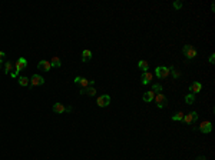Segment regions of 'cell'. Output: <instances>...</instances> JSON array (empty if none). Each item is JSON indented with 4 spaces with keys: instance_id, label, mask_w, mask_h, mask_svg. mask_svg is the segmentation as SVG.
Wrapping results in <instances>:
<instances>
[{
    "instance_id": "obj_1",
    "label": "cell",
    "mask_w": 215,
    "mask_h": 160,
    "mask_svg": "<svg viewBox=\"0 0 215 160\" xmlns=\"http://www.w3.org/2000/svg\"><path fill=\"white\" fill-rule=\"evenodd\" d=\"M182 53H184V56L186 57V59H195L197 57V55H198V52L195 50V49L192 47L191 44H185L184 46V49H182Z\"/></svg>"
},
{
    "instance_id": "obj_2",
    "label": "cell",
    "mask_w": 215,
    "mask_h": 160,
    "mask_svg": "<svg viewBox=\"0 0 215 160\" xmlns=\"http://www.w3.org/2000/svg\"><path fill=\"white\" fill-rule=\"evenodd\" d=\"M155 74H156L158 79H165L169 74V69L166 66H158L156 69H155Z\"/></svg>"
},
{
    "instance_id": "obj_3",
    "label": "cell",
    "mask_w": 215,
    "mask_h": 160,
    "mask_svg": "<svg viewBox=\"0 0 215 160\" xmlns=\"http://www.w3.org/2000/svg\"><path fill=\"white\" fill-rule=\"evenodd\" d=\"M75 83L79 84L80 89H85V87H88V86H93L95 80H88V79H85V77H76V79H75Z\"/></svg>"
},
{
    "instance_id": "obj_4",
    "label": "cell",
    "mask_w": 215,
    "mask_h": 160,
    "mask_svg": "<svg viewBox=\"0 0 215 160\" xmlns=\"http://www.w3.org/2000/svg\"><path fill=\"white\" fill-rule=\"evenodd\" d=\"M198 120V113L197 112H191L188 114H184V119L182 121H185L186 124H192L194 121H197Z\"/></svg>"
},
{
    "instance_id": "obj_5",
    "label": "cell",
    "mask_w": 215,
    "mask_h": 160,
    "mask_svg": "<svg viewBox=\"0 0 215 160\" xmlns=\"http://www.w3.org/2000/svg\"><path fill=\"white\" fill-rule=\"evenodd\" d=\"M155 100H156V106L159 107V109H164V107H166L168 106V99H166L162 93H159V95H156V96L154 97Z\"/></svg>"
},
{
    "instance_id": "obj_6",
    "label": "cell",
    "mask_w": 215,
    "mask_h": 160,
    "mask_svg": "<svg viewBox=\"0 0 215 160\" xmlns=\"http://www.w3.org/2000/svg\"><path fill=\"white\" fill-rule=\"evenodd\" d=\"M26 66H27V60H26L25 57H19L15 62V69H16L17 72H22L23 69H26Z\"/></svg>"
},
{
    "instance_id": "obj_7",
    "label": "cell",
    "mask_w": 215,
    "mask_h": 160,
    "mask_svg": "<svg viewBox=\"0 0 215 160\" xmlns=\"http://www.w3.org/2000/svg\"><path fill=\"white\" fill-rule=\"evenodd\" d=\"M43 83H45V79L42 77L40 74H33V76L30 77V83H29V84L34 87V86H40Z\"/></svg>"
},
{
    "instance_id": "obj_8",
    "label": "cell",
    "mask_w": 215,
    "mask_h": 160,
    "mask_svg": "<svg viewBox=\"0 0 215 160\" xmlns=\"http://www.w3.org/2000/svg\"><path fill=\"white\" fill-rule=\"evenodd\" d=\"M96 103H98L99 107H106V106H109V103H110V97L108 96V95H102V96L98 97Z\"/></svg>"
},
{
    "instance_id": "obj_9",
    "label": "cell",
    "mask_w": 215,
    "mask_h": 160,
    "mask_svg": "<svg viewBox=\"0 0 215 160\" xmlns=\"http://www.w3.org/2000/svg\"><path fill=\"white\" fill-rule=\"evenodd\" d=\"M211 130H212V123H211V121H204V123L199 126V132L204 133V135L211 133Z\"/></svg>"
},
{
    "instance_id": "obj_10",
    "label": "cell",
    "mask_w": 215,
    "mask_h": 160,
    "mask_svg": "<svg viewBox=\"0 0 215 160\" xmlns=\"http://www.w3.org/2000/svg\"><path fill=\"white\" fill-rule=\"evenodd\" d=\"M37 69L42 70V72H49L50 69H52V64H50V62H48V60H40L39 64H37Z\"/></svg>"
},
{
    "instance_id": "obj_11",
    "label": "cell",
    "mask_w": 215,
    "mask_h": 160,
    "mask_svg": "<svg viewBox=\"0 0 215 160\" xmlns=\"http://www.w3.org/2000/svg\"><path fill=\"white\" fill-rule=\"evenodd\" d=\"M79 93L80 95H88V96H95L96 95V89L93 87V86H88V87H85V89H80Z\"/></svg>"
},
{
    "instance_id": "obj_12",
    "label": "cell",
    "mask_w": 215,
    "mask_h": 160,
    "mask_svg": "<svg viewBox=\"0 0 215 160\" xmlns=\"http://www.w3.org/2000/svg\"><path fill=\"white\" fill-rule=\"evenodd\" d=\"M141 80H142V84H143V86L149 84V83L152 81V73L143 72V73H142V76H141Z\"/></svg>"
},
{
    "instance_id": "obj_13",
    "label": "cell",
    "mask_w": 215,
    "mask_h": 160,
    "mask_svg": "<svg viewBox=\"0 0 215 160\" xmlns=\"http://www.w3.org/2000/svg\"><path fill=\"white\" fill-rule=\"evenodd\" d=\"M201 89H202V84H201L199 81H195V83H192L189 86V92L192 95H197V93L201 92Z\"/></svg>"
},
{
    "instance_id": "obj_14",
    "label": "cell",
    "mask_w": 215,
    "mask_h": 160,
    "mask_svg": "<svg viewBox=\"0 0 215 160\" xmlns=\"http://www.w3.org/2000/svg\"><path fill=\"white\" fill-rule=\"evenodd\" d=\"M52 109H53V112L58 113V114H60V113H65V112H66V107L63 106V103H55Z\"/></svg>"
},
{
    "instance_id": "obj_15",
    "label": "cell",
    "mask_w": 215,
    "mask_h": 160,
    "mask_svg": "<svg viewBox=\"0 0 215 160\" xmlns=\"http://www.w3.org/2000/svg\"><path fill=\"white\" fill-rule=\"evenodd\" d=\"M154 97H155V93L151 90V92H145V93H143V96H142V99H143V102L149 103V102H152V100H154Z\"/></svg>"
},
{
    "instance_id": "obj_16",
    "label": "cell",
    "mask_w": 215,
    "mask_h": 160,
    "mask_svg": "<svg viewBox=\"0 0 215 160\" xmlns=\"http://www.w3.org/2000/svg\"><path fill=\"white\" fill-rule=\"evenodd\" d=\"M13 70H15V63L6 62V63H4V73H6V74H10Z\"/></svg>"
},
{
    "instance_id": "obj_17",
    "label": "cell",
    "mask_w": 215,
    "mask_h": 160,
    "mask_svg": "<svg viewBox=\"0 0 215 160\" xmlns=\"http://www.w3.org/2000/svg\"><path fill=\"white\" fill-rule=\"evenodd\" d=\"M138 67L141 69L142 72H148V69H149V63L146 62V60H139V62H138Z\"/></svg>"
},
{
    "instance_id": "obj_18",
    "label": "cell",
    "mask_w": 215,
    "mask_h": 160,
    "mask_svg": "<svg viewBox=\"0 0 215 160\" xmlns=\"http://www.w3.org/2000/svg\"><path fill=\"white\" fill-rule=\"evenodd\" d=\"M92 59V52L91 50H83V53H82V62H88V60H91Z\"/></svg>"
},
{
    "instance_id": "obj_19",
    "label": "cell",
    "mask_w": 215,
    "mask_h": 160,
    "mask_svg": "<svg viewBox=\"0 0 215 160\" xmlns=\"http://www.w3.org/2000/svg\"><path fill=\"white\" fill-rule=\"evenodd\" d=\"M50 64H52V67H60V64H62V62H60V59H59L58 56L52 57V60H50Z\"/></svg>"
},
{
    "instance_id": "obj_20",
    "label": "cell",
    "mask_w": 215,
    "mask_h": 160,
    "mask_svg": "<svg viewBox=\"0 0 215 160\" xmlns=\"http://www.w3.org/2000/svg\"><path fill=\"white\" fill-rule=\"evenodd\" d=\"M29 83H30V79H29V77H26V76H20V77H19V84H20V86H27Z\"/></svg>"
},
{
    "instance_id": "obj_21",
    "label": "cell",
    "mask_w": 215,
    "mask_h": 160,
    "mask_svg": "<svg viewBox=\"0 0 215 160\" xmlns=\"http://www.w3.org/2000/svg\"><path fill=\"white\" fill-rule=\"evenodd\" d=\"M168 69H169V73H172V77H174V79H178V77L181 76V73L178 72L174 66H171V67H168Z\"/></svg>"
},
{
    "instance_id": "obj_22",
    "label": "cell",
    "mask_w": 215,
    "mask_h": 160,
    "mask_svg": "<svg viewBox=\"0 0 215 160\" xmlns=\"http://www.w3.org/2000/svg\"><path fill=\"white\" fill-rule=\"evenodd\" d=\"M185 102H186V104H192L195 102V95H192V93L186 95V96H185Z\"/></svg>"
},
{
    "instance_id": "obj_23",
    "label": "cell",
    "mask_w": 215,
    "mask_h": 160,
    "mask_svg": "<svg viewBox=\"0 0 215 160\" xmlns=\"http://www.w3.org/2000/svg\"><path fill=\"white\" fill-rule=\"evenodd\" d=\"M182 119H184V113L182 112L175 113L174 116H172V120H174V121H182Z\"/></svg>"
},
{
    "instance_id": "obj_24",
    "label": "cell",
    "mask_w": 215,
    "mask_h": 160,
    "mask_svg": "<svg viewBox=\"0 0 215 160\" xmlns=\"http://www.w3.org/2000/svg\"><path fill=\"white\" fill-rule=\"evenodd\" d=\"M152 92H154V93H155V92H156L158 95H159V93H161V92H162V86H161V84H159V83H155V84H154V86H152Z\"/></svg>"
},
{
    "instance_id": "obj_25",
    "label": "cell",
    "mask_w": 215,
    "mask_h": 160,
    "mask_svg": "<svg viewBox=\"0 0 215 160\" xmlns=\"http://www.w3.org/2000/svg\"><path fill=\"white\" fill-rule=\"evenodd\" d=\"M172 7H174L175 10H179V9L182 7V1H178V0H176V1H174V4H172Z\"/></svg>"
},
{
    "instance_id": "obj_26",
    "label": "cell",
    "mask_w": 215,
    "mask_h": 160,
    "mask_svg": "<svg viewBox=\"0 0 215 160\" xmlns=\"http://www.w3.org/2000/svg\"><path fill=\"white\" fill-rule=\"evenodd\" d=\"M4 57H6V53H4V52H0V62H3Z\"/></svg>"
},
{
    "instance_id": "obj_27",
    "label": "cell",
    "mask_w": 215,
    "mask_h": 160,
    "mask_svg": "<svg viewBox=\"0 0 215 160\" xmlns=\"http://www.w3.org/2000/svg\"><path fill=\"white\" fill-rule=\"evenodd\" d=\"M214 62H215V55L212 53V55L209 56V63H214Z\"/></svg>"
},
{
    "instance_id": "obj_28",
    "label": "cell",
    "mask_w": 215,
    "mask_h": 160,
    "mask_svg": "<svg viewBox=\"0 0 215 160\" xmlns=\"http://www.w3.org/2000/svg\"><path fill=\"white\" fill-rule=\"evenodd\" d=\"M10 74H12V77H17V74H19V72H17L16 69H15V70H13L12 73H10Z\"/></svg>"
},
{
    "instance_id": "obj_29",
    "label": "cell",
    "mask_w": 215,
    "mask_h": 160,
    "mask_svg": "<svg viewBox=\"0 0 215 160\" xmlns=\"http://www.w3.org/2000/svg\"><path fill=\"white\" fill-rule=\"evenodd\" d=\"M195 160H207V157H205V156H199V157H197Z\"/></svg>"
},
{
    "instance_id": "obj_30",
    "label": "cell",
    "mask_w": 215,
    "mask_h": 160,
    "mask_svg": "<svg viewBox=\"0 0 215 160\" xmlns=\"http://www.w3.org/2000/svg\"><path fill=\"white\" fill-rule=\"evenodd\" d=\"M0 66H1V62H0Z\"/></svg>"
}]
</instances>
